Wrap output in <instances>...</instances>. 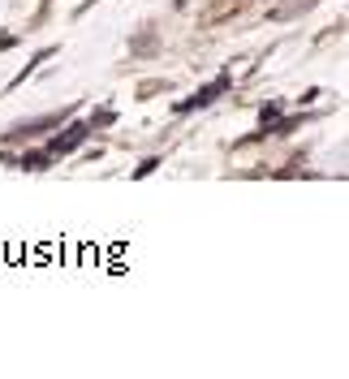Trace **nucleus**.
Returning <instances> with one entry per match:
<instances>
[{
    "label": "nucleus",
    "mask_w": 349,
    "mask_h": 379,
    "mask_svg": "<svg viewBox=\"0 0 349 379\" xmlns=\"http://www.w3.org/2000/svg\"><path fill=\"white\" fill-rule=\"evenodd\" d=\"M82 138H87V125H74L65 138H56V142H52V151H70V147H78Z\"/></svg>",
    "instance_id": "obj_1"
}]
</instances>
